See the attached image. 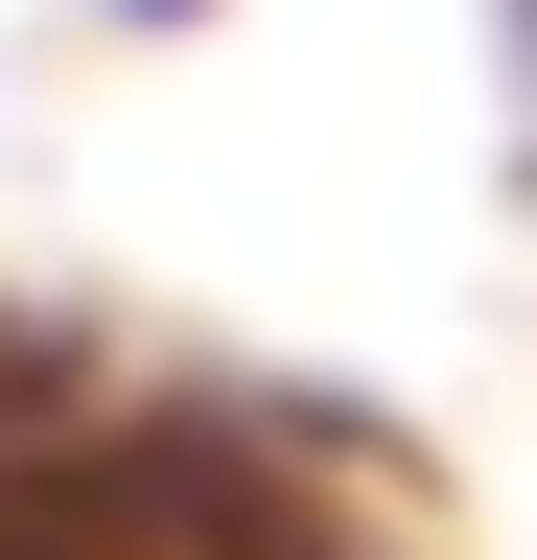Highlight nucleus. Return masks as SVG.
I'll return each instance as SVG.
<instances>
[{
  "label": "nucleus",
  "mask_w": 537,
  "mask_h": 560,
  "mask_svg": "<svg viewBox=\"0 0 537 560\" xmlns=\"http://www.w3.org/2000/svg\"><path fill=\"white\" fill-rule=\"evenodd\" d=\"M71 24H117V47H187V24H234V0H71Z\"/></svg>",
  "instance_id": "f257e3e1"
}]
</instances>
